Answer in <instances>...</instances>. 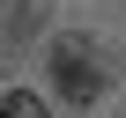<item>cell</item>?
I'll return each mask as SVG.
<instances>
[{
	"label": "cell",
	"instance_id": "obj_1",
	"mask_svg": "<svg viewBox=\"0 0 126 118\" xmlns=\"http://www.w3.org/2000/svg\"><path fill=\"white\" fill-rule=\"evenodd\" d=\"M52 81H59V96H67V103H96L104 67H96V52H89L82 37H59V44H52Z\"/></svg>",
	"mask_w": 126,
	"mask_h": 118
},
{
	"label": "cell",
	"instance_id": "obj_2",
	"mask_svg": "<svg viewBox=\"0 0 126 118\" xmlns=\"http://www.w3.org/2000/svg\"><path fill=\"white\" fill-rule=\"evenodd\" d=\"M0 118H45V103L22 96V89H8V96H0Z\"/></svg>",
	"mask_w": 126,
	"mask_h": 118
}]
</instances>
